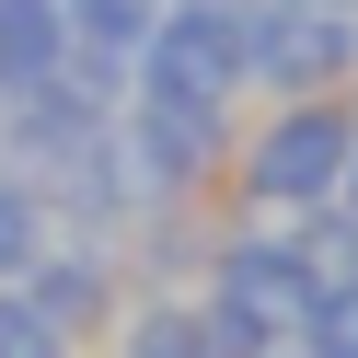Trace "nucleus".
<instances>
[{
	"label": "nucleus",
	"instance_id": "1",
	"mask_svg": "<svg viewBox=\"0 0 358 358\" xmlns=\"http://www.w3.org/2000/svg\"><path fill=\"white\" fill-rule=\"evenodd\" d=\"M231 81H243V12L231 0H185L173 24H150L139 93L162 116H208V104H231Z\"/></svg>",
	"mask_w": 358,
	"mask_h": 358
},
{
	"label": "nucleus",
	"instance_id": "2",
	"mask_svg": "<svg viewBox=\"0 0 358 358\" xmlns=\"http://www.w3.org/2000/svg\"><path fill=\"white\" fill-rule=\"evenodd\" d=\"M312 301H324V278H312L301 243H231L220 255V335H231V358H255L266 335L312 324Z\"/></svg>",
	"mask_w": 358,
	"mask_h": 358
},
{
	"label": "nucleus",
	"instance_id": "3",
	"mask_svg": "<svg viewBox=\"0 0 358 358\" xmlns=\"http://www.w3.org/2000/svg\"><path fill=\"white\" fill-rule=\"evenodd\" d=\"M347 162H358L347 116L301 104V116H278V139L255 150V196H324V185H347Z\"/></svg>",
	"mask_w": 358,
	"mask_h": 358
},
{
	"label": "nucleus",
	"instance_id": "4",
	"mask_svg": "<svg viewBox=\"0 0 358 358\" xmlns=\"http://www.w3.org/2000/svg\"><path fill=\"white\" fill-rule=\"evenodd\" d=\"M243 24H255L243 35V70H278V81H324V70H347V47H358L335 12H289V0L278 12H243Z\"/></svg>",
	"mask_w": 358,
	"mask_h": 358
},
{
	"label": "nucleus",
	"instance_id": "5",
	"mask_svg": "<svg viewBox=\"0 0 358 358\" xmlns=\"http://www.w3.org/2000/svg\"><path fill=\"white\" fill-rule=\"evenodd\" d=\"M58 47H70L58 0H0V81H12V93H35V81L58 70Z\"/></svg>",
	"mask_w": 358,
	"mask_h": 358
},
{
	"label": "nucleus",
	"instance_id": "6",
	"mask_svg": "<svg viewBox=\"0 0 358 358\" xmlns=\"http://www.w3.org/2000/svg\"><path fill=\"white\" fill-rule=\"evenodd\" d=\"M58 24L93 58H127V47H150V0H58Z\"/></svg>",
	"mask_w": 358,
	"mask_h": 358
},
{
	"label": "nucleus",
	"instance_id": "7",
	"mask_svg": "<svg viewBox=\"0 0 358 358\" xmlns=\"http://www.w3.org/2000/svg\"><path fill=\"white\" fill-rule=\"evenodd\" d=\"M301 335H312V358H358V289H324Z\"/></svg>",
	"mask_w": 358,
	"mask_h": 358
},
{
	"label": "nucleus",
	"instance_id": "8",
	"mask_svg": "<svg viewBox=\"0 0 358 358\" xmlns=\"http://www.w3.org/2000/svg\"><path fill=\"white\" fill-rule=\"evenodd\" d=\"M0 358H58V324L35 301H0Z\"/></svg>",
	"mask_w": 358,
	"mask_h": 358
},
{
	"label": "nucleus",
	"instance_id": "9",
	"mask_svg": "<svg viewBox=\"0 0 358 358\" xmlns=\"http://www.w3.org/2000/svg\"><path fill=\"white\" fill-rule=\"evenodd\" d=\"M12 266H35V208L24 196H0V278H12Z\"/></svg>",
	"mask_w": 358,
	"mask_h": 358
},
{
	"label": "nucleus",
	"instance_id": "10",
	"mask_svg": "<svg viewBox=\"0 0 358 358\" xmlns=\"http://www.w3.org/2000/svg\"><path fill=\"white\" fill-rule=\"evenodd\" d=\"M127 358H208V347H196L185 324H139V347H127Z\"/></svg>",
	"mask_w": 358,
	"mask_h": 358
},
{
	"label": "nucleus",
	"instance_id": "11",
	"mask_svg": "<svg viewBox=\"0 0 358 358\" xmlns=\"http://www.w3.org/2000/svg\"><path fill=\"white\" fill-rule=\"evenodd\" d=\"M289 12H347V0H289Z\"/></svg>",
	"mask_w": 358,
	"mask_h": 358
},
{
	"label": "nucleus",
	"instance_id": "12",
	"mask_svg": "<svg viewBox=\"0 0 358 358\" xmlns=\"http://www.w3.org/2000/svg\"><path fill=\"white\" fill-rule=\"evenodd\" d=\"M347 208H358V162H347Z\"/></svg>",
	"mask_w": 358,
	"mask_h": 358
}]
</instances>
